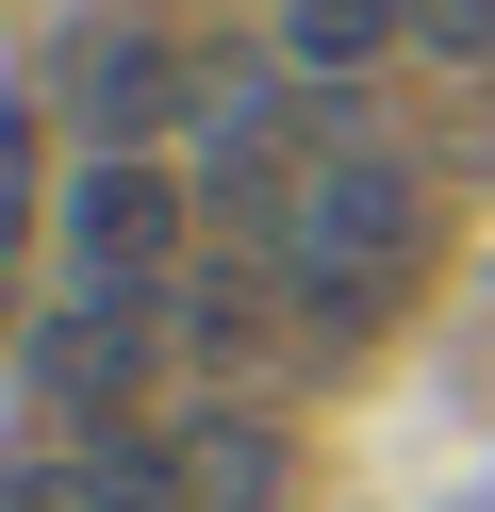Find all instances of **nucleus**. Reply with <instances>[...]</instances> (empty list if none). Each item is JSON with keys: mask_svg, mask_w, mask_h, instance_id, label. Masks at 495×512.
Here are the masks:
<instances>
[{"mask_svg": "<svg viewBox=\"0 0 495 512\" xmlns=\"http://www.w3.org/2000/svg\"><path fill=\"white\" fill-rule=\"evenodd\" d=\"M413 232H429L413 166H396V149H330L314 215H297V248H281L297 331H314V347H363V331L396 314V281H413Z\"/></svg>", "mask_w": 495, "mask_h": 512, "instance_id": "f257e3e1", "label": "nucleus"}, {"mask_svg": "<svg viewBox=\"0 0 495 512\" xmlns=\"http://www.w3.org/2000/svg\"><path fill=\"white\" fill-rule=\"evenodd\" d=\"M149 380H165V281H66V314H33V413L132 430Z\"/></svg>", "mask_w": 495, "mask_h": 512, "instance_id": "f03ea898", "label": "nucleus"}, {"mask_svg": "<svg viewBox=\"0 0 495 512\" xmlns=\"http://www.w3.org/2000/svg\"><path fill=\"white\" fill-rule=\"evenodd\" d=\"M314 133H297V100H248L215 116V149H198V215H231L248 248H297V215H314Z\"/></svg>", "mask_w": 495, "mask_h": 512, "instance_id": "7ed1b4c3", "label": "nucleus"}, {"mask_svg": "<svg viewBox=\"0 0 495 512\" xmlns=\"http://www.w3.org/2000/svg\"><path fill=\"white\" fill-rule=\"evenodd\" d=\"M165 248H182V182L149 149H99L66 182V281H165Z\"/></svg>", "mask_w": 495, "mask_h": 512, "instance_id": "20e7f679", "label": "nucleus"}, {"mask_svg": "<svg viewBox=\"0 0 495 512\" xmlns=\"http://www.w3.org/2000/svg\"><path fill=\"white\" fill-rule=\"evenodd\" d=\"M17 512H198L182 496V446L165 430H83V446H33Z\"/></svg>", "mask_w": 495, "mask_h": 512, "instance_id": "39448f33", "label": "nucleus"}, {"mask_svg": "<svg viewBox=\"0 0 495 512\" xmlns=\"http://www.w3.org/2000/svg\"><path fill=\"white\" fill-rule=\"evenodd\" d=\"M165 100H182V67H165L149 34H83V50H66V116H83L99 149H132Z\"/></svg>", "mask_w": 495, "mask_h": 512, "instance_id": "423d86ee", "label": "nucleus"}, {"mask_svg": "<svg viewBox=\"0 0 495 512\" xmlns=\"http://www.w3.org/2000/svg\"><path fill=\"white\" fill-rule=\"evenodd\" d=\"M182 496L198 512H281V430L264 413H198L182 430Z\"/></svg>", "mask_w": 495, "mask_h": 512, "instance_id": "0eeeda50", "label": "nucleus"}, {"mask_svg": "<svg viewBox=\"0 0 495 512\" xmlns=\"http://www.w3.org/2000/svg\"><path fill=\"white\" fill-rule=\"evenodd\" d=\"M413 34V0H281V50L314 83H347V67H380V50Z\"/></svg>", "mask_w": 495, "mask_h": 512, "instance_id": "6e6552de", "label": "nucleus"}, {"mask_svg": "<svg viewBox=\"0 0 495 512\" xmlns=\"http://www.w3.org/2000/svg\"><path fill=\"white\" fill-rule=\"evenodd\" d=\"M182 347H198V364H248V347H264V265H198Z\"/></svg>", "mask_w": 495, "mask_h": 512, "instance_id": "1a4fd4ad", "label": "nucleus"}, {"mask_svg": "<svg viewBox=\"0 0 495 512\" xmlns=\"http://www.w3.org/2000/svg\"><path fill=\"white\" fill-rule=\"evenodd\" d=\"M413 50H446V67H495V0H413Z\"/></svg>", "mask_w": 495, "mask_h": 512, "instance_id": "9d476101", "label": "nucleus"}]
</instances>
